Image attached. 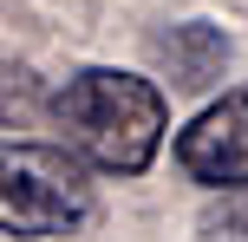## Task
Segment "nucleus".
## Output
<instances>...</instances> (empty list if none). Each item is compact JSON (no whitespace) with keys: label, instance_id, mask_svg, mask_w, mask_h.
Instances as JSON below:
<instances>
[{"label":"nucleus","instance_id":"1","mask_svg":"<svg viewBox=\"0 0 248 242\" xmlns=\"http://www.w3.org/2000/svg\"><path fill=\"white\" fill-rule=\"evenodd\" d=\"M46 125L85 170L105 177H144L157 157L163 131H170V105L150 79L118 72V65H85L65 85H52Z\"/></svg>","mask_w":248,"mask_h":242},{"label":"nucleus","instance_id":"2","mask_svg":"<svg viewBox=\"0 0 248 242\" xmlns=\"http://www.w3.org/2000/svg\"><path fill=\"white\" fill-rule=\"evenodd\" d=\"M98 210L92 170L65 144L0 138V229L7 236H78Z\"/></svg>","mask_w":248,"mask_h":242},{"label":"nucleus","instance_id":"3","mask_svg":"<svg viewBox=\"0 0 248 242\" xmlns=\"http://www.w3.org/2000/svg\"><path fill=\"white\" fill-rule=\"evenodd\" d=\"M176 164L189 183L209 190H248V85L222 92L176 131Z\"/></svg>","mask_w":248,"mask_h":242},{"label":"nucleus","instance_id":"4","mask_svg":"<svg viewBox=\"0 0 248 242\" xmlns=\"http://www.w3.org/2000/svg\"><path fill=\"white\" fill-rule=\"evenodd\" d=\"M157 59L170 65V79L183 92H209L216 79L229 72V33L209 26V20H183V26H170V33L157 39Z\"/></svg>","mask_w":248,"mask_h":242},{"label":"nucleus","instance_id":"5","mask_svg":"<svg viewBox=\"0 0 248 242\" xmlns=\"http://www.w3.org/2000/svg\"><path fill=\"white\" fill-rule=\"evenodd\" d=\"M46 105H52V85L33 72V65L0 59V125H13V131L46 125Z\"/></svg>","mask_w":248,"mask_h":242},{"label":"nucleus","instance_id":"6","mask_svg":"<svg viewBox=\"0 0 248 242\" xmlns=\"http://www.w3.org/2000/svg\"><path fill=\"white\" fill-rule=\"evenodd\" d=\"M202 242H248V190H222V203L202 216Z\"/></svg>","mask_w":248,"mask_h":242}]
</instances>
